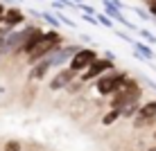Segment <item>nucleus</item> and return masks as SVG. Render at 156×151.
Here are the masks:
<instances>
[{"mask_svg": "<svg viewBox=\"0 0 156 151\" xmlns=\"http://www.w3.org/2000/svg\"><path fill=\"white\" fill-rule=\"evenodd\" d=\"M143 99V86H140V79L136 77H127L125 81H122V86L115 90L113 95L106 99V106L109 108H115L120 111L122 106L127 104H133V101H140Z\"/></svg>", "mask_w": 156, "mask_h": 151, "instance_id": "obj_1", "label": "nucleus"}, {"mask_svg": "<svg viewBox=\"0 0 156 151\" xmlns=\"http://www.w3.org/2000/svg\"><path fill=\"white\" fill-rule=\"evenodd\" d=\"M63 43H66V39H63V34L59 29H48V32H43V36H41V41H39V45L34 47V50L30 52L27 57H25V61H27V66H34L36 61H41L45 54H50L52 50H57V47H61Z\"/></svg>", "mask_w": 156, "mask_h": 151, "instance_id": "obj_2", "label": "nucleus"}, {"mask_svg": "<svg viewBox=\"0 0 156 151\" xmlns=\"http://www.w3.org/2000/svg\"><path fill=\"white\" fill-rule=\"evenodd\" d=\"M127 77H129L127 70H118V68L109 70V72H104L102 77H98L93 81L95 84V93H98L100 97H111L122 86V81H125Z\"/></svg>", "mask_w": 156, "mask_h": 151, "instance_id": "obj_3", "label": "nucleus"}, {"mask_svg": "<svg viewBox=\"0 0 156 151\" xmlns=\"http://www.w3.org/2000/svg\"><path fill=\"white\" fill-rule=\"evenodd\" d=\"M39 23H25L23 27H16L14 32H9L7 36H5V43H2V50H0V54H2V59L5 57H16L18 54V50L23 47V43H25V39L32 34V29L36 27Z\"/></svg>", "mask_w": 156, "mask_h": 151, "instance_id": "obj_4", "label": "nucleus"}, {"mask_svg": "<svg viewBox=\"0 0 156 151\" xmlns=\"http://www.w3.org/2000/svg\"><path fill=\"white\" fill-rule=\"evenodd\" d=\"M98 57H100V52L95 50V47H79V50L75 52V57L68 61V68H70L75 74H82Z\"/></svg>", "mask_w": 156, "mask_h": 151, "instance_id": "obj_5", "label": "nucleus"}, {"mask_svg": "<svg viewBox=\"0 0 156 151\" xmlns=\"http://www.w3.org/2000/svg\"><path fill=\"white\" fill-rule=\"evenodd\" d=\"M113 68H115V63H113V61H109V59H104V57H98L88 68L84 70L82 74H79V79H82V81L88 86L90 81H95L98 77H102L104 72H109V70H113Z\"/></svg>", "mask_w": 156, "mask_h": 151, "instance_id": "obj_6", "label": "nucleus"}, {"mask_svg": "<svg viewBox=\"0 0 156 151\" xmlns=\"http://www.w3.org/2000/svg\"><path fill=\"white\" fill-rule=\"evenodd\" d=\"M75 77H77V74H75L68 66H66V68H59L57 72H55V77L48 81V88H50L52 93H57V90H63V88H66V86L75 79Z\"/></svg>", "mask_w": 156, "mask_h": 151, "instance_id": "obj_7", "label": "nucleus"}, {"mask_svg": "<svg viewBox=\"0 0 156 151\" xmlns=\"http://www.w3.org/2000/svg\"><path fill=\"white\" fill-rule=\"evenodd\" d=\"M25 23V12L20 7H7L5 9V16H2V25L9 29H16Z\"/></svg>", "mask_w": 156, "mask_h": 151, "instance_id": "obj_8", "label": "nucleus"}, {"mask_svg": "<svg viewBox=\"0 0 156 151\" xmlns=\"http://www.w3.org/2000/svg\"><path fill=\"white\" fill-rule=\"evenodd\" d=\"M50 70H52L50 61L43 57L41 61H36L34 66H30V74H27V79H30V81H43V79L50 74Z\"/></svg>", "mask_w": 156, "mask_h": 151, "instance_id": "obj_9", "label": "nucleus"}, {"mask_svg": "<svg viewBox=\"0 0 156 151\" xmlns=\"http://www.w3.org/2000/svg\"><path fill=\"white\" fill-rule=\"evenodd\" d=\"M43 32H45V29H43V27H41V25H36V27H34V29H32V34L27 36V39H25V43H23V47H20V50H18V54H23V57H27V54H30V52H32V50H34V47H36V45H39V41H41V36H43Z\"/></svg>", "mask_w": 156, "mask_h": 151, "instance_id": "obj_10", "label": "nucleus"}, {"mask_svg": "<svg viewBox=\"0 0 156 151\" xmlns=\"http://www.w3.org/2000/svg\"><path fill=\"white\" fill-rule=\"evenodd\" d=\"M131 47H133V52H136V54H140V57L145 59V61H154V59H156V52L147 45V43H143L140 39L133 41V43H131Z\"/></svg>", "mask_w": 156, "mask_h": 151, "instance_id": "obj_11", "label": "nucleus"}, {"mask_svg": "<svg viewBox=\"0 0 156 151\" xmlns=\"http://www.w3.org/2000/svg\"><path fill=\"white\" fill-rule=\"evenodd\" d=\"M140 104H143V101H133V104L122 106V108H120V120H133L136 113H138V108H140Z\"/></svg>", "mask_w": 156, "mask_h": 151, "instance_id": "obj_12", "label": "nucleus"}, {"mask_svg": "<svg viewBox=\"0 0 156 151\" xmlns=\"http://www.w3.org/2000/svg\"><path fill=\"white\" fill-rule=\"evenodd\" d=\"M118 120H120V111H115V108H109L106 113H102V117H100V124H102V126H111V124H115Z\"/></svg>", "mask_w": 156, "mask_h": 151, "instance_id": "obj_13", "label": "nucleus"}, {"mask_svg": "<svg viewBox=\"0 0 156 151\" xmlns=\"http://www.w3.org/2000/svg\"><path fill=\"white\" fill-rule=\"evenodd\" d=\"M84 88H86V84L82 81V79H79V74H77V77H75V79H73V81H70V84H68V86H66V88H63V90H66V93H68V95H79V93H82V90H84Z\"/></svg>", "mask_w": 156, "mask_h": 151, "instance_id": "obj_14", "label": "nucleus"}, {"mask_svg": "<svg viewBox=\"0 0 156 151\" xmlns=\"http://www.w3.org/2000/svg\"><path fill=\"white\" fill-rule=\"evenodd\" d=\"M41 20L50 25V29H59V27H61V23H59L57 14H52V12H41Z\"/></svg>", "mask_w": 156, "mask_h": 151, "instance_id": "obj_15", "label": "nucleus"}, {"mask_svg": "<svg viewBox=\"0 0 156 151\" xmlns=\"http://www.w3.org/2000/svg\"><path fill=\"white\" fill-rule=\"evenodd\" d=\"M95 18H98V23L102 25V27H106V29H115V20L113 18H109L106 14H95Z\"/></svg>", "mask_w": 156, "mask_h": 151, "instance_id": "obj_16", "label": "nucleus"}, {"mask_svg": "<svg viewBox=\"0 0 156 151\" xmlns=\"http://www.w3.org/2000/svg\"><path fill=\"white\" fill-rule=\"evenodd\" d=\"M2 151H23V142L20 140H7Z\"/></svg>", "mask_w": 156, "mask_h": 151, "instance_id": "obj_17", "label": "nucleus"}, {"mask_svg": "<svg viewBox=\"0 0 156 151\" xmlns=\"http://www.w3.org/2000/svg\"><path fill=\"white\" fill-rule=\"evenodd\" d=\"M138 34H140V39H145V41H147L149 43V45H156V36L152 34V32H149V29H138Z\"/></svg>", "mask_w": 156, "mask_h": 151, "instance_id": "obj_18", "label": "nucleus"}, {"mask_svg": "<svg viewBox=\"0 0 156 151\" xmlns=\"http://www.w3.org/2000/svg\"><path fill=\"white\" fill-rule=\"evenodd\" d=\"M133 14L138 16V18H143V20H152V16H149V12H147V7H133Z\"/></svg>", "mask_w": 156, "mask_h": 151, "instance_id": "obj_19", "label": "nucleus"}, {"mask_svg": "<svg viewBox=\"0 0 156 151\" xmlns=\"http://www.w3.org/2000/svg\"><path fill=\"white\" fill-rule=\"evenodd\" d=\"M113 34L118 36V39H122V41H127V43H129V45H131V43H133V39H131V36H129V34H127V32H122V29H118V27L113 29Z\"/></svg>", "mask_w": 156, "mask_h": 151, "instance_id": "obj_20", "label": "nucleus"}, {"mask_svg": "<svg viewBox=\"0 0 156 151\" xmlns=\"http://www.w3.org/2000/svg\"><path fill=\"white\" fill-rule=\"evenodd\" d=\"M79 9H82L84 14H88V16H95V14H98V9H95L93 5H86V2H82V5H79Z\"/></svg>", "mask_w": 156, "mask_h": 151, "instance_id": "obj_21", "label": "nucleus"}, {"mask_svg": "<svg viewBox=\"0 0 156 151\" xmlns=\"http://www.w3.org/2000/svg\"><path fill=\"white\" fill-rule=\"evenodd\" d=\"M147 12H149V16H152V20H156V2L154 5H147Z\"/></svg>", "mask_w": 156, "mask_h": 151, "instance_id": "obj_22", "label": "nucleus"}, {"mask_svg": "<svg viewBox=\"0 0 156 151\" xmlns=\"http://www.w3.org/2000/svg\"><path fill=\"white\" fill-rule=\"evenodd\" d=\"M102 57H104V59H109V61H113V63H115V54H113V52H111V50H104V54H102Z\"/></svg>", "mask_w": 156, "mask_h": 151, "instance_id": "obj_23", "label": "nucleus"}, {"mask_svg": "<svg viewBox=\"0 0 156 151\" xmlns=\"http://www.w3.org/2000/svg\"><path fill=\"white\" fill-rule=\"evenodd\" d=\"M79 39H82V43H93V36L90 34H82Z\"/></svg>", "mask_w": 156, "mask_h": 151, "instance_id": "obj_24", "label": "nucleus"}, {"mask_svg": "<svg viewBox=\"0 0 156 151\" xmlns=\"http://www.w3.org/2000/svg\"><path fill=\"white\" fill-rule=\"evenodd\" d=\"M140 79H143V81H147V86H149V88H154V90H156V81H152L149 77H140Z\"/></svg>", "mask_w": 156, "mask_h": 151, "instance_id": "obj_25", "label": "nucleus"}, {"mask_svg": "<svg viewBox=\"0 0 156 151\" xmlns=\"http://www.w3.org/2000/svg\"><path fill=\"white\" fill-rule=\"evenodd\" d=\"M73 2H77V5H82V2H84V0H73Z\"/></svg>", "mask_w": 156, "mask_h": 151, "instance_id": "obj_26", "label": "nucleus"}, {"mask_svg": "<svg viewBox=\"0 0 156 151\" xmlns=\"http://www.w3.org/2000/svg\"><path fill=\"white\" fill-rule=\"evenodd\" d=\"M152 136H154V140H156V129H154V133H152Z\"/></svg>", "mask_w": 156, "mask_h": 151, "instance_id": "obj_27", "label": "nucleus"}]
</instances>
